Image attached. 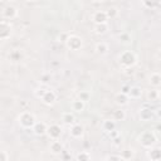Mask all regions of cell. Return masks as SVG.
Segmentation results:
<instances>
[{
	"label": "cell",
	"instance_id": "obj_1",
	"mask_svg": "<svg viewBox=\"0 0 161 161\" xmlns=\"http://www.w3.org/2000/svg\"><path fill=\"white\" fill-rule=\"evenodd\" d=\"M137 140H138V143H140L142 147H145V148H151V147H153V146L156 145L158 137H157V135H156L152 130H147V131L141 132Z\"/></svg>",
	"mask_w": 161,
	"mask_h": 161
},
{
	"label": "cell",
	"instance_id": "obj_2",
	"mask_svg": "<svg viewBox=\"0 0 161 161\" xmlns=\"http://www.w3.org/2000/svg\"><path fill=\"white\" fill-rule=\"evenodd\" d=\"M137 63V55L132 50H123L119 54V64L125 69H131Z\"/></svg>",
	"mask_w": 161,
	"mask_h": 161
},
{
	"label": "cell",
	"instance_id": "obj_3",
	"mask_svg": "<svg viewBox=\"0 0 161 161\" xmlns=\"http://www.w3.org/2000/svg\"><path fill=\"white\" fill-rule=\"evenodd\" d=\"M18 121H19L20 127H21L23 130H26V131L31 130L33 126H34L35 122H36L35 116H34L31 112H29V111H23V112L19 114Z\"/></svg>",
	"mask_w": 161,
	"mask_h": 161
},
{
	"label": "cell",
	"instance_id": "obj_4",
	"mask_svg": "<svg viewBox=\"0 0 161 161\" xmlns=\"http://www.w3.org/2000/svg\"><path fill=\"white\" fill-rule=\"evenodd\" d=\"M64 44H65V47H67L69 50H74V52L79 50V49L83 47L82 39H80L78 35H75V34L68 35V36L64 39Z\"/></svg>",
	"mask_w": 161,
	"mask_h": 161
},
{
	"label": "cell",
	"instance_id": "obj_5",
	"mask_svg": "<svg viewBox=\"0 0 161 161\" xmlns=\"http://www.w3.org/2000/svg\"><path fill=\"white\" fill-rule=\"evenodd\" d=\"M62 133H63V130H62L60 125H58V123H53V125L48 126V128H47V133H45V135H47L52 141H57V140L60 138Z\"/></svg>",
	"mask_w": 161,
	"mask_h": 161
},
{
	"label": "cell",
	"instance_id": "obj_6",
	"mask_svg": "<svg viewBox=\"0 0 161 161\" xmlns=\"http://www.w3.org/2000/svg\"><path fill=\"white\" fill-rule=\"evenodd\" d=\"M11 25H10V21H6V20H0V40H6L10 38L11 35Z\"/></svg>",
	"mask_w": 161,
	"mask_h": 161
},
{
	"label": "cell",
	"instance_id": "obj_7",
	"mask_svg": "<svg viewBox=\"0 0 161 161\" xmlns=\"http://www.w3.org/2000/svg\"><path fill=\"white\" fill-rule=\"evenodd\" d=\"M40 99H42V102H43L44 104L52 106V104H54L55 101H57V93H55L52 88H47V91L44 92V94L42 96Z\"/></svg>",
	"mask_w": 161,
	"mask_h": 161
},
{
	"label": "cell",
	"instance_id": "obj_8",
	"mask_svg": "<svg viewBox=\"0 0 161 161\" xmlns=\"http://www.w3.org/2000/svg\"><path fill=\"white\" fill-rule=\"evenodd\" d=\"M153 113H155L153 108H151V106H148V104L146 103V104H143V106L141 107V109H140V118H141V121H145V122L151 121V119L153 118Z\"/></svg>",
	"mask_w": 161,
	"mask_h": 161
},
{
	"label": "cell",
	"instance_id": "obj_9",
	"mask_svg": "<svg viewBox=\"0 0 161 161\" xmlns=\"http://www.w3.org/2000/svg\"><path fill=\"white\" fill-rule=\"evenodd\" d=\"M1 15H3V18H4L6 21L13 20V19H15V18L18 16V9H16L14 5H6V6L3 9Z\"/></svg>",
	"mask_w": 161,
	"mask_h": 161
},
{
	"label": "cell",
	"instance_id": "obj_10",
	"mask_svg": "<svg viewBox=\"0 0 161 161\" xmlns=\"http://www.w3.org/2000/svg\"><path fill=\"white\" fill-rule=\"evenodd\" d=\"M84 133V127L80 123H73L72 126H69V135L73 138H80Z\"/></svg>",
	"mask_w": 161,
	"mask_h": 161
},
{
	"label": "cell",
	"instance_id": "obj_11",
	"mask_svg": "<svg viewBox=\"0 0 161 161\" xmlns=\"http://www.w3.org/2000/svg\"><path fill=\"white\" fill-rule=\"evenodd\" d=\"M92 20L94 21L96 25H98V24H107L108 18H107V14H106L104 10H97V11L93 13Z\"/></svg>",
	"mask_w": 161,
	"mask_h": 161
},
{
	"label": "cell",
	"instance_id": "obj_12",
	"mask_svg": "<svg viewBox=\"0 0 161 161\" xmlns=\"http://www.w3.org/2000/svg\"><path fill=\"white\" fill-rule=\"evenodd\" d=\"M47 128H48V125L45 122H35V125L33 126L31 131L36 135V136H43L47 133Z\"/></svg>",
	"mask_w": 161,
	"mask_h": 161
},
{
	"label": "cell",
	"instance_id": "obj_13",
	"mask_svg": "<svg viewBox=\"0 0 161 161\" xmlns=\"http://www.w3.org/2000/svg\"><path fill=\"white\" fill-rule=\"evenodd\" d=\"M147 157L151 161H160L161 160V148L157 146H153L151 148H148L147 151Z\"/></svg>",
	"mask_w": 161,
	"mask_h": 161
},
{
	"label": "cell",
	"instance_id": "obj_14",
	"mask_svg": "<svg viewBox=\"0 0 161 161\" xmlns=\"http://www.w3.org/2000/svg\"><path fill=\"white\" fill-rule=\"evenodd\" d=\"M49 150H50V152L54 153V155H60V153L64 151V146H63V143H62L59 140H57V141H52V142H50Z\"/></svg>",
	"mask_w": 161,
	"mask_h": 161
},
{
	"label": "cell",
	"instance_id": "obj_15",
	"mask_svg": "<svg viewBox=\"0 0 161 161\" xmlns=\"http://www.w3.org/2000/svg\"><path fill=\"white\" fill-rule=\"evenodd\" d=\"M94 50L99 55H106L108 53V50H109V47H108V44L106 42H98L94 45Z\"/></svg>",
	"mask_w": 161,
	"mask_h": 161
},
{
	"label": "cell",
	"instance_id": "obj_16",
	"mask_svg": "<svg viewBox=\"0 0 161 161\" xmlns=\"http://www.w3.org/2000/svg\"><path fill=\"white\" fill-rule=\"evenodd\" d=\"M141 96H142V89L140 87H137V86L130 87V91L127 93V97L128 98H131V99H138V98H141Z\"/></svg>",
	"mask_w": 161,
	"mask_h": 161
},
{
	"label": "cell",
	"instance_id": "obj_17",
	"mask_svg": "<svg viewBox=\"0 0 161 161\" xmlns=\"http://www.w3.org/2000/svg\"><path fill=\"white\" fill-rule=\"evenodd\" d=\"M62 121H63L64 125L72 126L73 123H75V116H74V113H73L72 111H70V112H64V113L62 114Z\"/></svg>",
	"mask_w": 161,
	"mask_h": 161
},
{
	"label": "cell",
	"instance_id": "obj_18",
	"mask_svg": "<svg viewBox=\"0 0 161 161\" xmlns=\"http://www.w3.org/2000/svg\"><path fill=\"white\" fill-rule=\"evenodd\" d=\"M128 101H130V98L126 96V94H123V93H117L116 96H114V102H116V104L117 106H119V107H123V106H127L128 104Z\"/></svg>",
	"mask_w": 161,
	"mask_h": 161
},
{
	"label": "cell",
	"instance_id": "obj_19",
	"mask_svg": "<svg viewBox=\"0 0 161 161\" xmlns=\"http://www.w3.org/2000/svg\"><path fill=\"white\" fill-rule=\"evenodd\" d=\"M148 82H150V84H151L153 88H158V87L161 86V75H160V73H158V72L151 73Z\"/></svg>",
	"mask_w": 161,
	"mask_h": 161
},
{
	"label": "cell",
	"instance_id": "obj_20",
	"mask_svg": "<svg viewBox=\"0 0 161 161\" xmlns=\"http://www.w3.org/2000/svg\"><path fill=\"white\" fill-rule=\"evenodd\" d=\"M70 108L74 112H83L84 108H86V103L83 101H80V99H74L70 103Z\"/></svg>",
	"mask_w": 161,
	"mask_h": 161
},
{
	"label": "cell",
	"instance_id": "obj_21",
	"mask_svg": "<svg viewBox=\"0 0 161 161\" xmlns=\"http://www.w3.org/2000/svg\"><path fill=\"white\" fill-rule=\"evenodd\" d=\"M102 130H103L106 133H108V132L116 130V122H114L113 119H104V121L102 122Z\"/></svg>",
	"mask_w": 161,
	"mask_h": 161
},
{
	"label": "cell",
	"instance_id": "obj_22",
	"mask_svg": "<svg viewBox=\"0 0 161 161\" xmlns=\"http://www.w3.org/2000/svg\"><path fill=\"white\" fill-rule=\"evenodd\" d=\"M158 99H160V89L158 88H153V89L147 92V101L148 102H157Z\"/></svg>",
	"mask_w": 161,
	"mask_h": 161
},
{
	"label": "cell",
	"instance_id": "obj_23",
	"mask_svg": "<svg viewBox=\"0 0 161 161\" xmlns=\"http://www.w3.org/2000/svg\"><path fill=\"white\" fill-rule=\"evenodd\" d=\"M114 122H119V121H125L126 119V112L122 109V108H119V109H117V111H114L113 112V118H112Z\"/></svg>",
	"mask_w": 161,
	"mask_h": 161
},
{
	"label": "cell",
	"instance_id": "obj_24",
	"mask_svg": "<svg viewBox=\"0 0 161 161\" xmlns=\"http://www.w3.org/2000/svg\"><path fill=\"white\" fill-rule=\"evenodd\" d=\"M119 156L122 157L123 161H128V160H131V158L133 157V150H131V148H125V150L121 151Z\"/></svg>",
	"mask_w": 161,
	"mask_h": 161
},
{
	"label": "cell",
	"instance_id": "obj_25",
	"mask_svg": "<svg viewBox=\"0 0 161 161\" xmlns=\"http://www.w3.org/2000/svg\"><path fill=\"white\" fill-rule=\"evenodd\" d=\"M107 30H108V24H98V25H94V33L98 34V35L106 34Z\"/></svg>",
	"mask_w": 161,
	"mask_h": 161
},
{
	"label": "cell",
	"instance_id": "obj_26",
	"mask_svg": "<svg viewBox=\"0 0 161 161\" xmlns=\"http://www.w3.org/2000/svg\"><path fill=\"white\" fill-rule=\"evenodd\" d=\"M118 39H119V42H121V43H123V44H128V43H131V42H132L131 34H130V33H127V31L121 33V34L118 35Z\"/></svg>",
	"mask_w": 161,
	"mask_h": 161
},
{
	"label": "cell",
	"instance_id": "obj_27",
	"mask_svg": "<svg viewBox=\"0 0 161 161\" xmlns=\"http://www.w3.org/2000/svg\"><path fill=\"white\" fill-rule=\"evenodd\" d=\"M77 161H91V155L87 151H80L77 153Z\"/></svg>",
	"mask_w": 161,
	"mask_h": 161
},
{
	"label": "cell",
	"instance_id": "obj_28",
	"mask_svg": "<svg viewBox=\"0 0 161 161\" xmlns=\"http://www.w3.org/2000/svg\"><path fill=\"white\" fill-rule=\"evenodd\" d=\"M106 11V14H107V18H108V20L109 19H113V18H116L117 15H118V10L116 9V8H109V9H107V10H104Z\"/></svg>",
	"mask_w": 161,
	"mask_h": 161
},
{
	"label": "cell",
	"instance_id": "obj_29",
	"mask_svg": "<svg viewBox=\"0 0 161 161\" xmlns=\"http://www.w3.org/2000/svg\"><path fill=\"white\" fill-rule=\"evenodd\" d=\"M89 98H91V93L87 92V91H80L79 94H78V99L83 101L84 103H86L87 101H89Z\"/></svg>",
	"mask_w": 161,
	"mask_h": 161
},
{
	"label": "cell",
	"instance_id": "obj_30",
	"mask_svg": "<svg viewBox=\"0 0 161 161\" xmlns=\"http://www.w3.org/2000/svg\"><path fill=\"white\" fill-rule=\"evenodd\" d=\"M106 161H123V160L119 156V153H111L106 157Z\"/></svg>",
	"mask_w": 161,
	"mask_h": 161
},
{
	"label": "cell",
	"instance_id": "obj_31",
	"mask_svg": "<svg viewBox=\"0 0 161 161\" xmlns=\"http://www.w3.org/2000/svg\"><path fill=\"white\" fill-rule=\"evenodd\" d=\"M47 88H48L47 86H42L40 88H38V89L34 92V93H35V97H36V98H42V96L44 94V92L47 91Z\"/></svg>",
	"mask_w": 161,
	"mask_h": 161
},
{
	"label": "cell",
	"instance_id": "obj_32",
	"mask_svg": "<svg viewBox=\"0 0 161 161\" xmlns=\"http://www.w3.org/2000/svg\"><path fill=\"white\" fill-rule=\"evenodd\" d=\"M50 74H43L42 77H40V84L42 86H47L48 83H49V80H50Z\"/></svg>",
	"mask_w": 161,
	"mask_h": 161
},
{
	"label": "cell",
	"instance_id": "obj_33",
	"mask_svg": "<svg viewBox=\"0 0 161 161\" xmlns=\"http://www.w3.org/2000/svg\"><path fill=\"white\" fill-rule=\"evenodd\" d=\"M122 140H123V138H122V136L119 135V136L114 137V138H113V140H111V141H112V145H113L114 147H119V146L122 145Z\"/></svg>",
	"mask_w": 161,
	"mask_h": 161
},
{
	"label": "cell",
	"instance_id": "obj_34",
	"mask_svg": "<svg viewBox=\"0 0 161 161\" xmlns=\"http://www.w3.org/2000/svg\"><path fill=\"white\" fill-rule=\"evenodd\" d=\"M0 161H9V155L4 150H0Z\"/></svg>",
	"mask_w": 161,
	"mask_h": 161
},
{
	"label": "cell",
	"instance_id": "obj_35",
	"mask_svg": "<svg viewBox=\"0 0 161 161\" xmlns=\"http://www.w3.org/2000/svg\"><path fill=\"white\" fill-rule=\"evenodd\" d=\"M143 5H146L148 8H155V6H158L160 3L158 1H143Z\"/></svg>",
	"mask_w": 161,
	"mask_h": 161
},
{
	"label": "cell",
	"instance_id": "obj_36",
	"mask_svg": "<svg viewBox=\"0 0 161 161\" xmlns=\"http://www.w3.org/2000/svg\"><path fill=\"white\" fill-rule=\"evenodd\" d=\"M117 136H119V132H118L117 130H113V131L108 132V137H109L111 140H113V138H114V137H117Z\"/></svg>",
	"mask_w": 161,
	"mask_h": 161
},
{
	"label": "cell",
	"instance_id": "obj_37",
	"mask_svg": "<svg viewBox=\"0 0 161 161\" xmlns=\"http://www.w3.org/2000/svg\"><path fill=\"white\" fill-rule=\"evenodd\" d=\"M130 87H131V86H128V84H123V86L121 87V93H123V94L127 96V93H128V91H130Z\"/></svg>",
	"mask_w": 161,
	"mask_h": 161
},
{
	"label": "cell",
	"instance_id": "obj_38",
	"mask_svg": "<svg viewBox=\"0 0 161 161\" xmlns=\"http://www.w3.org/2000/svg\"><path fill=\"white\" fill-rule=\"evenodd\" d=\"M10 58H11L14 62H16V60H19V58H20V53H19V52H14V53H11Z\"/></svg>",
	"mask_w": 161,
	"mask_h": 161
}]
</instances>
